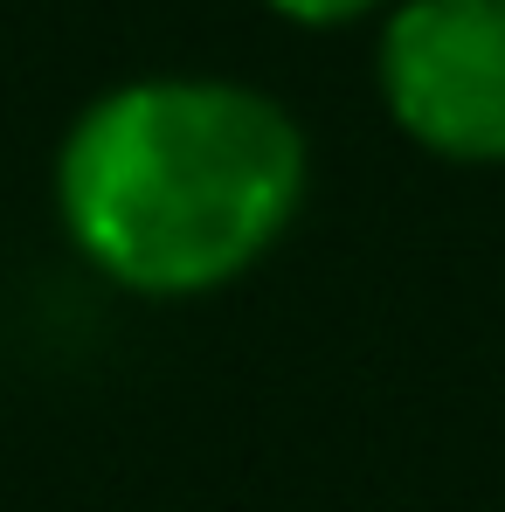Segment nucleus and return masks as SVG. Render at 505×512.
<instances>
[{"label":"nucleus","instance_id":"1","mask_svg":"<svg viewBox=\"0 0 505 512\" xmlns=\"http://www.w3.org/2000/svg\"><path fill=\"white\" fill-rule=\"evenodd\" d=\"M305 194V139L250 84L153 77L97 97L56 160L70 243L132 291H215L270 250Z\"/></svg>","mask_w":505,"mask_h":512},{"label":"nucleus","instance_id":"2","mask_svg":"<svg viewBox=\"0 0 505 512\" xmlns=\"http://www.w3.org/2000/svg\"><path fill=\"white\" fill-rule=\"evenodd\" d=\"M395 125L443 160H505V0H409L381 35Z\"/></svg>","mask_w":505,"mask_h":512},{"label":"nucleus","instance_id":"3","mask_svg":"<svg viewBox=\"0 0 505 512\" xmlns=\"http://www.w3.org/2000/svg\"><path fill=\"white\" fill-rule=\"evenodd\" d=\"M277 14H291V21H312V28H326V21H353V14H367L374 0H270Z\"/></svg>","mask_w":505,"mask_h":512}]
</instances>
